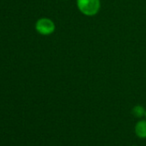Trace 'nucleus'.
Returning <instances> with one entry per match:
<instances>
[{
  "label": "nucleus",
  "instance_id": "nucleus-1",
  "mask_svg": "<svg viewBox=\"0 0 146 146\" xmlns=\"http://www.w3.org/2000/svg\"><path fill=\"white\" fill-rule=\"evenodd\" d=\"M77 5L82 14L86 17L96 16L101 9L100 0H77Z\"/></svg>",
  "mask_w": 146,
  "mask_h": 146
},
{
  "label": "nucleus",
  "instance_id": "nucleus-2",
  "mask_svg": "<svg viewBox=\"0 0 146 146\" xmlns=\"http://www.w3.org/2000/svg\"><path fill=\"white\" fill-rule=\"evenodd\" d=\"M35 29L39 34L42 35H52L55 30L54 23L48 18H41L38 20L35 25Z\"/></svg>",
  "mask_w": 146,
  "mask_h": 146
},
{
  "label": "nucleus",
  "instance_id": "nucleus-3",
  "mask_svg": "<svg viewBox=\"0 0 146 146\" xmlns=\"http://www.w3.org/2000/svg\"><path fill=\"white\" fill-rule=\"evenodd\" d=\"M135 133L140 138H146V120H140L136 124Z\"/></svg>",
  "mask_w": 146,
  "mask_h": 146
},
{
  "label": "nucleus",
  "instance_id": "nucleus-4",
  "mask_svg": "<svg viewBox=\"0 0 146 146\" xmlns=\"http://www.w3.org/2000/svg\"><path fill=\"white\" fill-rule=\"evenodd\" d=\"M145 109L143 108V106H140V105H137V106H135L133 108H132V114L137 117V118H141L143 117V115H145Z\"/></svg>",
  "mask_w": 146,
  "mask_h": 146
},
{
  "label": "nucleus",
  "instance_id": "nucleus-5",
  "mask_svg": "<svg viewBox=\"0 0 146 146\" xmlns=\"http://www.w3.org/2000/svg\"><path fill=\"white\" fill-rule=\"evenodd\" d=\"M145 117H146V111H145Z\"/></svg>",
  "mask_w": 146,
  "mask_h": 146
},
{
  "label": "nucleus",
  "instance_id": "nucleus-6",
  "mask_svg": "<svg viewBox=\"0 0 146 146\" xmlns=\"http://www.w3.org/2000/svg\"><path fill=\"white\" fill-rule=\"evenodd\" d=\"M132 146H136V145H132Z\"/></svg>",
  "mask_w": 146,
  "mask_h": 146
}]
</instances>
